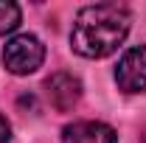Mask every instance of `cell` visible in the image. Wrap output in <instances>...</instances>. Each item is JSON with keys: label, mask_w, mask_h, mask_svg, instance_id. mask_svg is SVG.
I'll return each mask as SVG.
<instances>
[{"label": "cell", "mask_w": 146, "mask_h": 143, "mask_svg": "<svg viewBox=\"0 0 146 143\" xmlns=\"http://www.w3.org/2000/svg\"><path fill=\"white\" fill-rule=\"evenodd\" d=\"M45 93H48V101L51 107L59 109V112H68L79 104L82 98V81L73 76V73H54L45 79Z\"/></svg>", "instance_id": "277c9868"}, {"label": "cell", "mask_w": 146, "mask_h": 143, "mask_svg": "<svg viewBox=\"0 0 146 143\" xmlns=\"http://www.w3.org/2000/svg\"><path fill=\"white\" fill-rule=\"evenodd\" d=\"M45 62V45L34 34H17L3 45V65L14 76H28Z\"/></svg>", "instance_id": "7a4b0ae2"}, {"label": "cell", "mask_w": 146, "mask_h": 143, "mask_svg": "<svg viewBox=\"0 0 146 143\" xmlns=\"http://www.w3.org/2000/svg\"><path fill=\"white\" fill-rule=\"evenodd\" d=\"M118 135L110 124L101 121H76L62 132V143H115Z\"/></svg>", "instance_id": "5b68a950"}, {"label": "cell", "mask_w": 146, "mask_h": 143, "mask_svg": "<svg viewBox=\"0 0 146 143\" xmlns=\"http://www.w3.org/2000/svg\"><path fill=\"white\" fill-rule=\"evenodd\" d=\"M129 11L118 3H96L84 6L70 31L73 51L84 59H104L115 54L129 34Z\"/></svg>", "instance_id": "6da1fadb"}, {"label": "cell", "mask_w": 146, "mask_h": 143, "mask_svg": "<svg viewBox=\"0 0 146 143\" xmlns=\"http://www.w3.org/2000/svg\"><path fill=\"white\" fill-rule=\"evenodd\" d=\"M20 6L17 3H9V0H0V36L11 34L14 28L20 25Z\"/></svg>", "instance_id": "8992f818"}, {"label": "cell", "mask_w": 146, "mask_h": 143, "mask_svg": "<svg viewBox=\"0 0 146 143\" xmlns=\"http://www.w3.org/2000/svg\"><path fill=\"white\" fill-rule=\"evenodd\" d=\"M115 81L124 93H143L146 90V45H135L118 59Z\"/></svg>", "instance_id": "3957f363"}, {"label": "cell", "mask_w": 146, "mask_h": 143, "mask_svg": "<svg viewBox=\"0 0 146 143\" xmlns=\"http://www.w3.org/2000/svg\"><path fill=\"white\" fill-rule=\"evenodd\" d=\"M11 140V126H9V121L0 115V143H9Z\"/></svg>", "instance_id": "52a82bcc"}]
</instances>
